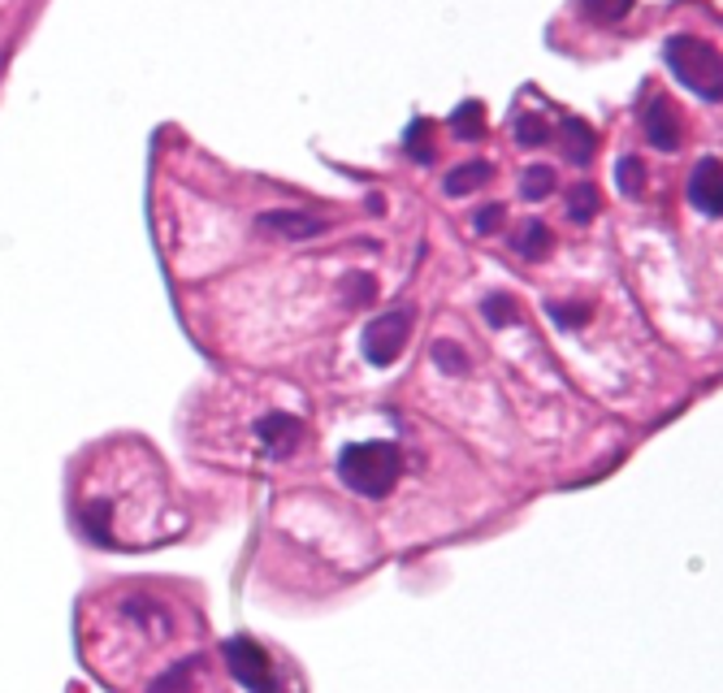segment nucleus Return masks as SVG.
Instances as JSON below:
<instances>
[{
    "instance_id": "20e7f679",
    "label": "nucleus",
    "mask_w": 723,
    "mask_h": 693,
    "mask_svg": "<svg viewBox=\"0 0 723 693\" xmlns=\"http://www.w3.org/2000/svg\"><path fill=\"white\" fill-rule=\"evenodd\" d=\"M403 339H407V313L377 317V322H368V330H364V355H368L372 364H390L394 351L403 346Z\"/></svg>"
},
{
    "instance_id": "2eb2a0df",
    "label": "nucleus",
    "mask_w": 723,
    "mask_h": 693,
    "mask_svg": "<svg viewBox=\"0 0 723 693\" xmlns=\"http://www.w3.org/2000/svg\"><path fill=\"white\" fill-rule=\"evenodd\" d=\"M550 191H555V174H550L546 165L524 169V196H529V200H542V196H550Z\"/></svg>"
},
{
    "instance_id": "6e6552de",
    "label": "nucleus",
    "mask_w": 723,
    "mask_h": 693,
    "mask_svg": "<svg viewBox=\"0 0 723 693\" xmlns=\"http://www.w3.org/2000/svg\"><path fill=\"white\" fill-rule=\"evenodd\" d=\"M689 200H694V209H702L707 217H720L723 200H720V161H715V156H707V161L694 169V178H689Z\"/></svg>"
},
{
    "instance_id": "f8f14e48",
    "label": "nucleus",
    "mask_w": 723,
    "mask_h": 693,
    "mask_svg": "<svg viewBox=\"0 0 723 693\" xmlns=\"http://www.w3.org/2000/svg\"><path fill=\"white\" fill-rule=\"evenodd\" d=\"M546 248H550V230L542 222H533V226H524L516 235V252L520 256H546Z\"/></svg>"
},
{
    "instance_id": "a211bd4d",
    "label": "nucleus",
    "mask_w": 723,
    "mask_h": 693,
    "mask_svg": "<svg viewBox=\"0 0 723 693\" xmlns=\"http://www.w3.org/2000/svg\"><path fill=\"white\" fill-rule=\"evenodd\" d=\"M516 135H520V143H546V126H542L537 117H524V122L516 126Z\"/></svg>"
},
{
    "instance_id": "ddd939ff",
    "label": "nucleus",
    "mask_w": 723,
    "mask_h": 693,
    "mask_svg": "<svg viewBox=\"0 0 723 693\" xmlns=\"http://www.w3.org/2000/svg\"><path fill=\"white\" fill-rule=\"evenodd\" d=\"M581 9L594 17V22H620L633 13V0H581Z\"/></svg>"
},
{
    "instance_id": "0eeeda50",
    "label": "nucleus",
    "mask_w": 723,
    "mask_h": 693,
    "mask_svg": "<svg viewBox=\"0 0 723 693\" xmlns=\"http://www.w3.org/2000/svg\"><path fill=\"white\" fill-rule=\"evenodd\" d=\"M256 230L278 235V239H313V235H321V230H326V222H321V217H313V213H291V209H278V213H265V217L256 222Z\"/></svg>"
},
{
    "instance_id": "9b49d317",
    "label": "nucleus",
    "mask_w": 723,
    "mask_h": 693,
    "mask_svg": "<svg viewBox=\"0 0 723 693\" xmlns=\"http://www.w3.org/2000/svg\"><path fill=\"white\" fill-rule=\"evenodd\" d=\"M568 213H572V222H589V217L598 213V191H594L589 182L572 187V191H568Z\"/></svg>"
},
{
    "instance_id": "39448f33",
    "label": "nucleus",
    "mask_w": 723,
    "mask_h": 693,
    "mask_svg": "<svg viewBox=\"0 0 723 693\" xmlns=\"http://www.w3.org/2000/svg\"><path fill=\"white\" fill-rule=\"evenodd\" d=\"M226 659H230V668H234V677L239 681H248L256 693H274V677H269V668H265V655H261V646L256 642H248V638H234L230 646H226Z\"/></svg>"
},
{
    "instance_id": "1a4fd4ad",
    "label": "nucleus",
    "mask_w": 723,
    "mask_h": 693,
    "mask_svg": "<svg viewBox=\"0 0 723 693\" xmlns=\"http://www.w3.org/2000/svg\"><path fill=\"white\" fill-rule=\"evenodd\" d=\"M563 148H568V156H572L576 165H585V161L594 156V130H589L581 117H572V122L563 126Z\"/></svg>"
},
{
    "instance_id": "7ed1b4c3",
    "label": "nucleus",
    "mask_w": 723,
    "mask_h": 693,
    "mask_svg": "<svg viewBox=\"0 0 723 693\" xmlns=\"http://www.w3.org/2000/svg\"><path fill=\"white\" fill-rule=\"evenodd\" d=\"M339 472H343V481H347L356 494L381 499V494L394 486V477H398V451L385 446V442L347 446L343 459H339Z\"/></svg>"
},
{
    "instance_id": "9d476101",
    "label": "nucleus",
    "mask_w": 723,
    "mask_h": 693,
    "mask_svg": "<svg viewBox=\"0 0 723 693\" xmlns=\"http://www.w3.org/2000/svg\"><path fill=\"white\" fill-rule=\"evenodd\" d=\"M481 182H490V165H485V161L459 165V169L446 174V196H464V191H472V187H481Z\"/></svg>"
},
{
    "instance_id": "f03ea898",
    "label": "nucleus",
    "mask_w": 723,
    "mask_h": 693,
    "mask_svg": "<svg viewBox=\"0 0 723 693\" xmlns=\"http://www.w3.org/2000/svg\"><path fill=\"white\" fill-rule=\"evenodd\" d=\"M668 61H672V74L694 87L698 96H707L711 104L723 96V70H720V52L698 39V35H672L668 43Z\"/></svg>"
},
{
    "instance_id": "f3484780",
    "label": "nucleus",
    "mask_w": 723,
    "mask_h": 693,
    "mask_svg": "<svg viewBox=\"0 0 723 693\" xmlns=\"http://www.w3.org/2000/svg\"><path fill=\"white\" fill-rule=\"evenodd\" d=\"M424 135H429V126H424V122H411V130H407V152H411L416 161H429V156H433V148L424 143Z\"/></svg>"
},
{
    "instance_id": "4468645a",
    "label": "nucleus",
    "mask_w": 723,
    "mask_h": 693,
    "mask_svg": "<svg viewBox=\"0 0 723 693\" xmlns=\"http://www.w3.org/2000/svg\"><path fill=\"white\" fill-rule=\"evenodd\" d=\"M616 174H620V191H624V196H637V191H642V182H646V165H642L637 156H624Z\"/></svg>"
},
{
    "instance_id": "f257e3e1",
    "label": "nucleus",
    "mask_w": 723,
    "mask_h": 693,
    "mask_svg": "<svg viewBox=\"0 0 723 693\" xmlns=\"http://www.w3.org/2000/svg\"><path fill=\"white\" fill-rule=\"evenodd\" d=\"M109 468L117 472V486H122V499L117 494H104V490H91L83 494V525L96 542H109V546H148L156 542L152 529H148V512L156 516L161 507H169L165 499V481H161V464L156 455H113Z\"/></svg>"
},
{
    "instance_id": "423d86ee",
    "label": "nucleus",
    "mask_w": 723,
    "mask_h": 693,
    "mask_svg": "<svg viewBox=\"0 0 723 693\" xmlns=\"http://www.w3.org/2000/svg\"><path fill=\"white\" fill-rule=\"evenodd\" d=\"M642 126H646V139H650L659 152H676V143H681V122H676V113H672L668 100H650L646 113H642Z\"/></svg>"
},
{
    "instance_id": "6ab92c4d",
    "label": "nucleus",
    "mask_w": 723,
    "mask_h": 693,
    "mask_svg": "<svg viewBox=\"0 0 723 693\" xmlns=\"http://www.w3.org/2000/svg\"><path fill=\"white\" fill-rule=\"evenodd\" d=\"M498 222H503V209H498V204H490V209L477 213V230H494Z\"/></svg>"
},
{
    "instance_id": "dca6fc26",
    "label": "nucleus",
    "mask_w": 723,
    "mask_h": 693,
    "mask_svg": "<svg viewBox=\"0 0 723 693\" xmlns=\"http://www.w3.org/2000/svg\"><path fill=\"white\" fill-rule=\"evenodd\" d=\"M455 130H459V135H468V139H477V135H481V104H477V100H468V104L455 113Z\"/></svg>"
}]
</instances>
